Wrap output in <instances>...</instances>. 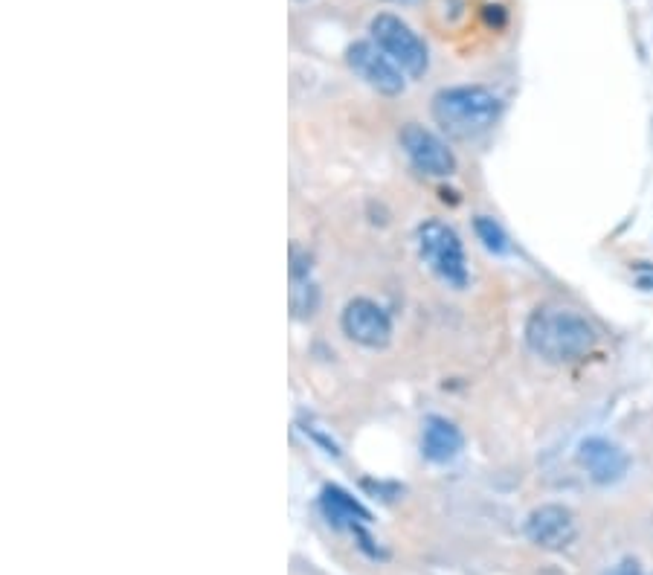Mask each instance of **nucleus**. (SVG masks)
I'll list each match as a JSON object with an SVG mask.
<instances>
[{"mask_svg": "<svg viewBox=\"0 0 653 575\" xmlns=\"http://www.w3.org/2000/svg\"><path fill=\"white\" fill-rule=\"evenodd\" d=\"M416 242L424 265L439 279H445L450 288H465L468 285V279H471L468 256H465V247H462L453 227H447L445 221H436V218L424 221L418 227Z\"/></svg>", "mask_w": 653, "mask_h": 575, "instance_id": "nucleus-3", "label": "nucleus"}, {"mask_svg": "<svg viewBox=\"0 0 653 575\" xmlns=\"http://www.w3.org/2000/svg\"><path fill=\"white\" fill-rule=\"evenodd\" d=\"M465 439H462V430L453 422H447L442 416H430L424 422L421 430V454L427 456L430 462H450L456 459L462 451Z\"/></svg>", "mask_w": 653, "mask_h": 575, "instance_id": "nucleus-10", "label": "nucleus"}, {"mask_svg": "<svg viewBox=\"0 0 653 575\" xmlns=\"http://www.w3.org/2000/svg\"><path fill=\"white\" fill-rule=\"evenodd\" d=\"M503 114V102L491 88L482 85H459V88H445L433 96V120L439 122V128L468 140L485 134L494 122Z\"/></svg>", "mask_w": 653, "mask_h": 575, "instance_id": "nucleus-2", "label": "nucleus"}, {"mask_svg": "<svg viewBox=\"0 0 653 575\" xmlns=\"http://www.w3.org/2000/svg\"><path fill=\"white\" fill-rule=\"evenodd\" d=\"M401 146H404V152L410 157V163L416 166L421 175H427V178H450L456 172V157L447 149L445 140L436 137L433 131L416 125V122L404 125Z\"/></svg>", "mask_w": 653, "mask_h": 575, "instance_id": "nucleus-6", "label": "nucleus"}, {"mask_svg": "<svg viewBox=\"0 0 653 575\" xmlns=\"http://www.w3.org/2000/svg\"><path fill=\"white\" fill-rule=\"evenodd\" d=\"M526 343L549 364H572L595 349V329L569 308L543 305L526 323Z\"/></svg>", "mask_w": 653, "mask_h": 575, "instance_id": "nucleus-1", "label": "nucleus"}, {"mask_svg": "<svg viewBox=\"0 0 653 575\" xmlns=\"http://www.w3.org/2000/svg\"><path fill=\"white\" fill-rule=\"evenodd\" d=\"M349 67L355 70L357 76L372 88V91L384 93V96H398L407 88V73L386 56L384 50L375 41H357L349 47L346 53Z\"/></svg>", "mask_w": 653, "mask_h": 575, "instance_id": "nucleus-5", "label": "nucleus"}, {"mask_svg": "<svg viewBox=\"0 0 653 575\" xmlns=\"http://www.w3.org/2000/svg\"><path fill=\"white\" fill-rule=\"evenodd\" d=\"M476 236H479V242L485 244L491 253H497V256L508 253V236H505L503 227H500L494 218L479 215V218H476Z\"/></svg>", "mask_w": 653, "mask_h": 575, "instance_id": "nucleus-12", "label": "nucleus"}, {"mask_svg": "<svg viewBox=\"0 0 653 575\" xmlns=\"http://www.w3.org/2000/svg\"><path fill=\"white\" fill-rule=\"evenodd\" d=\"M343 332L366 349H384L392 340V320L378 303L357 297L343 311Z\"/></svg>", "mask_w": 653, "mask_h": 575, "instance_id": "nucleus-8", "label": "nucleus"}, {"mask_svg": "<svg viewBox=\"0 0 653 575\" xmlns=\"http://www.w3.org/2000/svg\"><path fill=\"white\" fill-rule=\"evenodd\" d=\"M604 575H642V567H639L636 558H624V561H619L616 567H610Z\"/></svg>", "mask_w": 653, "mask_h": 575, "instance_id": "nucleus-13", "label": "nucleus"}, {"mask_svg": "<svg viewBox=\"0 0 653 575\" xmlns=\"http://www.w3.org/2000/svg\"><path fill=\"white\" fill-rule=\"evenodd\" d=\"M526 538L546 552H561L578 538L575 515L566 506L546 503V506L535 509L526 520Z\"/></svg>", "mask_w": 653, "mask_h": 575, "instance_id": "nucleus-7", "label": "nucleus"}, {"mask_svg": "<svg viewBox=\"0 0 653 575\" xmlns=\"http://www.w3.org/2000/svg\"><path fill=\"white\" fill-rule=\"evenodd\" d=\"M578 459L587 468L590 480L598 485L619 483L624 474H627V465H630V459H627V454H624L619 445H613L607 439H598V436L581 442Z\"/></svg>", "mask_w": 653, "mask_h": 575, "instance_id": "nucleus-9", "label": "nucleus"}, {"mask_svg": "<svg viewBox=\"0 0 653 575\" xmlns=\"http://www.w3.org/2000/svg\"><path fill=\"white\" fill-rule=\"evenodd\" d=\"M320 509H323L328 523L337 526V529H355V532H360V526L372 520V515L357 503L355 497L346 494V491L337 488V485H326V488H323Z\"/></svg>", "mask_w": 653, "mask_h": 575, "instance_id": "nucleus-11", "label": "nucleus"}, {"mask_svg": "<svg viewBox=\"0 0 653 575\" xmlns=\"http://www.w3.org/2000/svg\"><path fill=\"white\" fill-rule=\"evenodd\" d=\"M389 3H407V0H389Z\"/></svg>", "mask_w": 653, "mask_h": 575, "instance_id": "nucleus-14", "label": "nucleus"}, {"mask_svg": "<svg viewBox=\"0 0 653 575\" xmlns=\"http://www.w3.org/2000/svg\"><path fill=\"white\" fill-rule=\"evenodd\" d=\"M369 32H372V41H375L407 76L416 79V76H424V73H427V64H430L427 44H424V41L418 38V32H413V27L404 24L398 15H389V12L375 15L372 24H369Z\"/></svg>", "mask_w": 653, "mask_h": 575, "instance_id": "nucleus-4", "label": "nucleus"}]
</instances>
